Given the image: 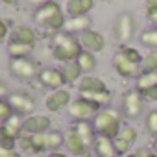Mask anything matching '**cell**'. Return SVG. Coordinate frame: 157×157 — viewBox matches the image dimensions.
Returning <instances> with one entry per match:
<instances>
[{"mask_svg":"<svg viewBox=\"0 0 157 157\" xmlns=\"http://www.w3.org/2000/svg\"><path fill=\"white\" fill-rule=\"evenodd\" d=\"M65 146H67V150L72 155H83V153H87V146L83 144V140L80 139V135L76 133L74 128L67 131V135H65Z\"/></svg>","mask_w":157,"mask_h":157,"instance_id":"obj_17","label":"cell"},{"mask_svg":"<svg viewBox=\"0 0 157 157\" xmlns=\"http://www.w3.org/2000/svg\"><path fill=\"white\" fill-rule=\"evenodd\" d=\"M19 144H21V148L26 153H35V148H33V142H32V135H22L19 139Z\"/></svg>","mask_w":157,"mask_h":157,"instance_id":"obj_33","label":"cell"},{"mask_svg":"<svg viewBox=\"0 0 157 157\" xmlns=\"http://www.w3.org/2000/svg\"><path fill=\"white\" fill-rule=\"evenodd\" d=\"M76 63L80 65L82 72H93L96 68V57H94V54H91L87 50H82V54L78 56Z\"/></svg>","mask_w":157,"mask_h":157,"instance_id":"obj_26","label":"cell"},{"mask_svg":"<svg viewBox=\"0 0 157 157\" xmlns=\"http://www.w3.org/2000/svg\"><path fill=\"white\" fill-rule=\"evenodd\" d=\"M140 44L148 46L150 50H157V28H146L140 33Z\"/></svg>","mask_w":157,"mask_h":157,"instance_id":"obj_29","label":"cell"},{"mask_svg":"<svg viewBox=\"0 0 157 157\" xmlns=\"http://www.w3.org/2000/svg\"><path fill=\"white\" fill-rule=\"evenodd\" d=\"M80 98H85V100H89V102H93V104H98L100 107H102V105L109 107L107 104H111L113 94H111L109 89H105V91H94V93H80Z\"/></svg>","mask_w":157,"mask_h":157,"instance_id":"obj_21","label":"cell"},{"mask_svg":"<svg viewBox=\"0 0 157 157\" xmlns=\"http://www.w3.org/2000/svg\"><path fill=\"white\" fill-rule=\"evenodd\" d=\"M100 2H109V0H100Z\"/></svg>","mask_w":157,"mask_h":157,"instance_id":"obj_47","label":"cell"},{"mask_svg":"<svg viewBox=\"0 0 157 157\" xmlns=\"http://www.w3.org/2000/svg\"><path fill=\"white\" fill-rule=\"evenodd\" d=\"M50 126H52V122H50L48 117H44V115H32V117H28V118L24 120L22 131H26V133H30V135L46 133V131L50 129Z\"/></svg>","mask_w":157,"mask_h":157,"instance_id":"obj_11","label":"cell"},{"mask_svg":"<svg viewBox=\"0 0 157 157\" xmlns=\"http://www.w3.org/2000/svg\"><path fill=\"white\" fill-rule=\"evenodd\" d=\"M39 80H41V83L44 87H50V89H56V91L61 85L67 83L63 74H61V70H57V68H43L39 72Z\"/></svg>","mask_w":157,"mask_h":157,"instance_id":"obj_13","label":"cell"},{"mask_svg":"<svg viewBox=\"0 0 157 157\" xmlns=\"http://www.w3.org/2000/svg\"><path fill=\"white\" fill-rule=\"evenodd\" d=\"M35 32L30 28V26H17L13 30V41H21V43H26V44H33L35 43Z\"/></svg>","mask_w":157,"mask_h":157,"instance_id":"obj_24","label":"cell"},{"mask_svg":"<svg viewBox=\"0 0 157 157\" xmlns=\"http://www.w3.org/2000/svg\"><path fill=\"white\" fill-rule=\"evenodd\" d=\"M148 157H157V153H155V151H153V150H151V151H150V153H148Z\"/></svg>","mask_w":157,"mask_h":157,"instance_id":"obj_45","label":"cell"},{"mask_svg":"<svg viewBox=\"0 0 157 157\" xmlns=\"http://www.w3.org/2000/svg\"><path fill=\"white\" fill-rule=\"evenodd\" d=\"M144 126H146V131H148L151 137H157V109H153V111H150V113L146 115Z\"/></svg>","mask_w":157,"mask_h":157,"instance_id":"obj_30","label":"cell"},{"mask_svg":"<svg viewBox=\"0 0 157 157\" xmlns=\"http://www.w3.org/2000/svg\"><path fill=\"white\" fill-rule=\"evenodd\" d=\"M10 68H11V74L19 80H32V78L39 76L37 74V67L33 61L26 59V57H17V59H11L10 63Z\"/></svg>","mask_w":157,"mask_h":157,"instance_id":"obj_8","label":"cell"},{"mask_svg":"<svg viewBox=\"0 0 157 157\" xmlns=\"http://www.w3.org/2000/svg\"><path fill=\"white\" fill-rule=\"evenodd\" d=\"M93 8H94V0H68L67 2V13L70 17L87 15Z\"/></svg>","mask_w":157,"mask_h":157,"instance_id":"obj_19","label":"cell"},{"mask_svg":"<svg viewBox=\"0 0 157 157\" xmlns=\"http://www.w3.org/2000/svg\"><path fill=\"white\" fill-rule=\"evenodd\" d=\"M140 94H142V98H144V100L157 102V87H153V89H148V91H144V93H140Z\"/></svg>","mask_w":157,"mask_h":157,"instance_id":"obj_36","label":"cell"},{"mask_svg":"<svg viewBox=\"0 0 157 157\" xmlns=\"http://www.w3.org/2000/svg\"><path fill=\"white\" fill-rule=\"evenodd\" d=\"M133 35H135V17H133V13H129V11L118 13L117 22H115V37H117V41L126 44V43H129L133 39Z\"/></svg>","mask_w":157,"mask_h":157,"instance_id":"obj_6","label":"cell"},{"mask_svg":"<svg viewBox=\"0 0 157 157\" xmlns=\"http://www.w3.org/2000/svg\"><path fill=\"white\" fill-rule=\"evenodd\" d=\"M151 148H153V151H155V153H157V137H155V139H153V142H151Z\"/></svg>","mask_w":157,"mask_h":157,"instance_id":"obj_43","label":"cell"},{"mask_svg":"<svg viewBox=\"0 0 157 157\" xmlns=\"http://www.w3.org/2000/svg\"><path fill=\"white\" fill-rule=\"evenodd\" d=\"M140 52L131 46H124L113 56V67L122 78H135L137 80L140 76Z\"/></svg>","mask_w":157,"mask_h":157,"instance_id":"obj_1","label":"cell"},{"mask_svg":"<svg viewBox=\"0 0 157 157\" xmlns=\"http://www.w3.org/2000/svg\"><path fill=\"white\" fill-rule=\"evenodd\" d=\"M135 87L139 93H144L148 89H153L157 87V72H146V74H140L137 78V82H135Z\"/></svg>","mask_w":157,"mask_h":157,"instance_id":"obj_22","label":"cell"},{"mask_svg":"<svg viewBox=\"0 0 157 157\" xmlns=\"http://www.w3.org/2000/svg\"><path fill=\"white\" fill-rule=\"evenodd\" d=\"M33 21L41 26H48V28H54V30H61L65 28V17L61 13V8L57 2H48L44 6H39V10L35 11L33 15Z\"/></svg>","mask_w":157,"mask_h":157,"instance_id":"obj_4","label":"cell"},{"mask_svg":"<svg viewBox=\"0 0 157 157\" xmlns=\"http://www.w3.org/2000/svg\"><path fill=\"white\" fill-rule=\"evenodd\" d=\"M68 104H70V93L67 89H57V91H54L46 96V109L52 111V113L61 111Z\"/></svg>","mask_w":157,"mask_h":157,"instance_id":"obj_12","label":"cell"},{"mask_svg":"<svg viewBox=\"0 0 157 157\" xmlns=\"http://www.w3.org/2000/svg\"><path fill=\"white\" fill-rule=\"evenodd\" d=\"M10 105L19 115H30V113L35 111V100L32 96L24 94V93H13V94H10Z\"/></svg>","mask_w":157,"mask_h":157,"instance_id":"obj_10","label":"cell"},{"mask_svg":"<svg viewBox=\"0 0 157 157\" xmlns=\"http://www.w3.org/2000/svg\"><path fill=\"white\" fill-rule=\"evenodd\" d=\"M6 33H8V28H6V24L0 21V43L4 41V37H6Z\"/></svg>","mask_w":157,"mask_h":157,"instance_id":"obj_38","label":"cell"},{"mask_svg":"<svg viewBox=\"0 0 157 157\" xmlns=\"http://www.w3.org/2000/svg\"><path fill=\"white\" fill-rule=\"evenodd\" d=\"M100 111H102V107L98 104H93V102H89L85 98H78V100L68 104V115L72 118H76V122L78 120H91Z\"/></svg>","mask_w":157,"mask_h":157,"instance_id":"obj_5","label":"cell"},{"mask_svg":"<svg viewBox=\"0 0 157 157\" xmlns=\"http://www.w3.org/2000/svg\"><path fill=\"white\" fill-rule=\"evenodd\" d=\"M93 148H94V153H96L98 157H117L115 142H113V139H109V137L98 135Z\"/></svg>","mask_w":157,"mask_h":157,"instance_id":"obj_18","label":"cell"},{"mask_svg":"<svg viewBox=\"0 0 157 157\" xmlns=\"http://www.w3.org/2000/svg\"><path fill=\"white\" fill-rule=\"evenodd\" d=\"M13 117V107L10 105V102H4V100H0V120L6 122Z\"/></svg>","mask_w":157,"mask_h":157,"instance_id":"obj_32","label":"cell"},{"mask_svg":"<svg viewBox=\"0 0 157 157\" xmlns=\"http://www.w3.org/2000/svg\"><path fill=\"white\" fill-rule=\"evenodd\" d=\"M82 44L80 39H76L74 35L67 33V32H59L54 35V44H52V54L57 61L68 63V61H76L78 56L82 54Z\"/></svg>","mask_w":157,"mask_h":157,"instance_id":"obj_2","label":"cell"},{"mask_svg":"<svg viewBox=\"0 0 157 157\" xmlns=\"http://www.w3.org/2000/svg\"><path fill=\"white\" fill-rule=\"evenodd\" d=\"M80 44L83 50H87L91 54H98L105 48V39L102 33H98L94 30H87V32L80 33Z\"/></svg>","mask_w":157,"mask_h":157,"instance_id":"obj_9","label":"cell"},{"mask_svg":"<svg viewBox=\"0 0 157 157\" xmlns=\"http://www.w3.org/2000/svg\"><path fill=\"white\" fill-rule=\"evenodd\" d=\"M0 157H21V155L11 148H2L0 146Z\"/></svg>","mask_w":157,"mask_h":157,"instance_id":"obj_37","label":"cell"},{"mask_svg":"<svg viewBox=\"0 0 157 157\" xmlns=\"http://www.w3.org/2000/svg\"><path fill=\"white\" fill-rule=\"evenodd\" d=\"M48 157H67V155H65V153H59V151H52Z\"/></svg>","mask_w":157,"mask_h":157,"instance_id":"obj_42","label":"cell"},{"mask_svg":"<svg viewBox=\"0 0 157 157\" xmlns=\"http://www.w3.org/2000/svg\"><path fill=\"white\" fill-rule=\"evenodd\" d=\"M61 74H63L67 83H72V82H76L78 78L82 76V68H80V65H78L76 61H68V63H63Z\"/></svg>","mask_w":157,"mask_h":157,"instance_id":"obj_23","label":"cell"},{"mask_svg":"<svg viewBox=\"0 0 157 157\" xmlns=\"http://www.w3.org/2000/svg\"><path fill=\"white\" fill-rule=\"evenodd\" d=\"M8 94V89H6V85L4 83H0V98H4Z\"/></svg>","mask_w":157,"mask_h":157,"instance_id":"obj_39","label":"cell"},{"mask_svg":"<svg viewBox=\"0 0 157 157\" xmlns=\"http://www.w3.org/2000/svg\"><path fill=\"white\" fill-rule=\"evenodd\" d=\"M32 4H41V6H44V4H48V2H52V0H30Z\"/></svg>","mask_w":157,"mask_h":157,"instance_id":"obj_40","label":"cell"},{"mask_svg":"<svg viewBox=\"0 0 157 157\" xmlns=\"http://www.w3.org/2000/svg\"><path fill=\"white\" fill-rule=\"evenodd\" d=\"M137 131H135V128H131V126H122V129H120V133H118V139H122V140H126L128 144H133L135 140H137Z\"/></svg>","mask_w":157,"mask_h":157,"instance_id":"obj_31","label":"cell"},{"mask_svg":"<svg viewBox=\"0 0 157 157\" xmlns=\"http://www.w3.org/2000/svg\"><path fill=\"white\" fill-rule=\"evenodd\" d=\"M146 6L148 8H157V0H146Z\"/></svg>","mask_w":157,"mask_h":157,"instance_id":"obj_41","label":"cell"},{"mask_svg":"<svg viewBox=\"0 0 157 157\" xmlns=\"http://www.w3.org/2000/svg\"><path fill=\"white\" fill-rule=\"evenodd\" d=\"M91 26H93V21H91V17H87V15H82V17H70L67 22H65V32L67 33H83V32H87V30H91Z\"/></svg>","mask_w":157,"mask_h":157,"instance_id":"obj_16","label":"cell"},{"mask_svg":"<svg viewBox=\"0 0 157 157\" xmlns=\"http://www.w3.org/2000/svg\"><path fill=\"white\" fill-rule=\"evenodd\" d=\"M4 4H15V2H19V0H2Z\"/></svg>","mask_w":157,"mask_h":157,"instance_id":"obj_44","label":"cell"},{"mask_svg":"<svg viewBox=\"0 0 157 157\" xmlns=\"http://www.w3.org/2000/svg\"><path fill=\"white\" fill-rule=\"evenodd\" d=\"M146 72H157V50H150L146 56H142L140 74H146Z\"/></svg>","mask_w":157,"mask_h":157,"instance_id":"obj_28","label":"cell"},{"mask_svg":"<svg viewBox=\"0 0 157 157\" xmlns=\"http://www.w3.org/2000/svg\"><path fill=\"white\" fill-rule=\"evenodd\" d=\"M146 17H148V21H150V24H151L153 28H157V8H148V10H146Z\"/></svg>","mask_w":157,"mask_h":157,"instance_id":"obj_35","label":"cell"},{"mask_svg":"<svg viewBox=\"0 0 157 157\" xmlns=\"http://www.w3.org/2000/svg\"><path fill=\"white\" fill-rule=\"evenodd\" d=\"M113 142H115V150H117V155H126L128 151H129V148H131V144H128L126 140H122V139H113Z\"/></svg>","mask_w":157,"mask_h":157,"instance_id":"obj_34","label":"cell"},{"mask_svg":"<svg viewBox=\"0 0 157 157\" xmlns=\"http://www.w3.org/2000/svg\"><path fill=\"white\" fill-rule=\"evenodd\" d=\"M32 50H33V44H26V43H21V41H11L10 46H8V52L13 59L26 57L28 54H32Z\"/></svg>","mask_w":157,"mask_h":157,"instance_id":"obj_25","label":"cell"},{"mask_svg":"<svg viewBox=\"0 0 157 157\" xmlns=\"http://www.w3.org/2000/svg\"><path fill=\"white\" fill-rule=\"evenodd\" d=\"M122 111L126 115V118L135 120L144 113V98L137 89H131L128 93H124L122 96Z\"/></svg>","mask_w":157,"mask_h":157,"instance_id":"obj_7","label":"cell"},{"mask_svg":"<svg viewBox=\"0 0 157 157\" xmlns=\"http://www.w3.org/2000/svg\"><path fill=\"white\" fill-rule=\"evenodd\" d=\"M74 129H76L78 135H80V139L83 140V144H85L87 148L94 146V140H96L98 133H96L94 126H93L89 120H78V122L74 124Z\"/></svg>","mask_w":157,"mask_h":157,"instance_id":"obj_14","label":"cell"},{"mask_svg":"<svg viewBox=\"0 0 157 157\" xmlns=\"http://www.w3.org/2000/svg\"><path fill=\"white\" fill-rule=\"evenodd\" d=\"M128 157H135V153H129V155H128Z\"/></svg>","mask_w":157,"mask_h":157,"instance_id":"obj_46","label":"cell"},{"mask_svg":"<svg viewBox=\"0 0 157 157\" xmlns=\"http://www.w3.org/2000/svg\"><path fill=\"white\" fill-rule=\"evenodd\" d=\"M44 139H46V150H52L56 151L57 148H61L65 144V135L61 131H46L44 133Z\"/></svg>","mask_w":157,"mask_h":157,"instance_id":"obj_27","label":"cell"},{"mask_svg":"<svg viewBox=\"0 0 157 157\" xmlns=\"http://www.w3.org/2000/svg\"><path fill=\"white\" fill-rule=\"evenodd\" d=\"M120 122H122L120 111L115 109V107H105L94 117L93 126H94L98 135H104V137H109V139H117L120 129H122Z\"/></svg>","mask_w":157,"mask_h":157,"instance_id":"obj_3","label":"cell"},{"mask_svg":"<svg viewBox=\"0 0 157 157\" xmlns=\"http://www.w3.org/2000/svg\"><path fill=\"white\" fill-rule=\"evenodd\" d=\"M22 124H24V120L19 115H13L10 120H6L2 126H0V135H4V137H8L11 140H17V139H21Z\"/></svg>","mask_w":157,"mask_h":157,"instance_id":"obj_15","label":"cell"},{"mask_svg":"<svg viewBox=\"0 0 157 157\" xmlns=\"http://www.w3.org/2000/svg\"><path fill=\"white\" fill-rule=\"evenodd\" d=\"M105 89L107 87H105V83L100 80V78L91 76V74L83 76L80 80V85H78V91L80 93H94V91H105Z\"/></svg>","mask_w":157,"mask_h":157,"instance_id":"obj_20","label":"cell"}]
</instances>
